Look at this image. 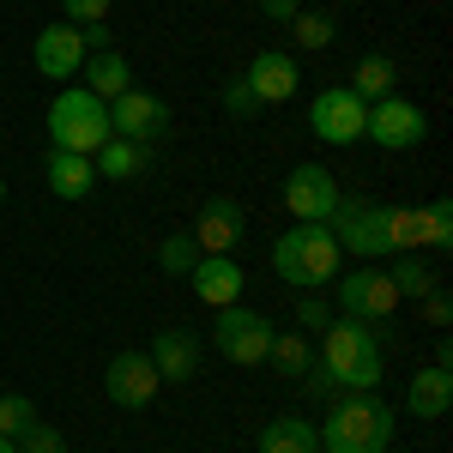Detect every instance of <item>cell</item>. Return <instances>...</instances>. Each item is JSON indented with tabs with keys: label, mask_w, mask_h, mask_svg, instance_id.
I'll return each mask as SVG.
<instances>
[{
	"label": "cell",
	"mask_w": 453,
	"mask_h": 453,
	"mask_svg": "<svg viewBox=\"0 0 453 453\" xmlns=\"http://www.w3.org/2000/svg\"><path fill=\"white\" fill-rule=\"evenodd\" d=\"M423 134H429V121H423V109L411 104V97H381V104H369V127H363V140H375L381 151H411V145H423Z\"/></svg>",
	"instance_id": "11"
},
{
	"label": "cell",
	"mask_w": 453,
	"mask_h": 453,
	"mask_svg": "<svg viewBox=\"0 0 453 453\" xmlns=\"http://www.w3.org/2000/svg\"><path fill=\"white\" fill-rule=\"evenodd\" d=\"M67 25H104L109 19V0H61Z\"/></svg>",
	"instance_id": "34"
},
{
	"label": "cell",
	"mask_w": 453,
	"mask_h": 453,
	"mask_svg": "<svg viewBox=\"0 0 453 453\" xmlns=\"http://www.w3.org/2000/svg\"><path fill=\"white\" fill-rule=\"evenodd\" d=\"M200 254H236V242L248 236V218H242V200H230V194H211L200 218H194V230H188Z\"/></svg>",
	"instance_id": "14"
},
{
	"label": "cell",
	"mask_w": 453,
	"mask_h": 453,
	"mask_svg": "<svg viewBox=\"0 0 453 453\" xmlns=\"http://www.w3.org/2000/svg\"><path fill=\"white\" fill-rule=\"evenodd\" d=\"M19 453H67V435H61L55 423H31V429L19 435Z\"/></svg>",
	"instance_id": "32"
},
{
	"label": "cell",
	"mask_w": 453,
	"mask_h": 453,
	"mask_svg": "<svg viewBox=\"0 0 453 453\" xmlns=\"http://www.w3.org/2000/svg\"><path fill=\"white\" fill-rule=\"evenodd\" d=\"M157 369H151V357H145V350H115V357H109V369H104V393L109 399H115V405H121V411H145V405H151V399H157Z\"/></svg>",
	"instance_id": "12"
},
{
	"label": "cell",
	"mask_w": 453,
	"mask_h": 453,
	"mask_svg": "<svg viewBox=\"0 0 453 453\" xmlns=\"http://www.w3.org/2000/svg\"><path fill=\"white\" fill-rule=\"evenodd\" d=\"M91 164H97V181H134V175H145V164H151V145H134V140H115V134H109V140L91 151Z\"/></svg>",
	"instance_id": "21"
},
{
	"label": "cell",
	"mask_w": 453,
	"mask_h": 453,
	"mask_svg": "<svg viewBox=\"0 0 453 453\" xmlns=\"http://www.w3.org/2000/svg\"><path fill=\"white\" fill-rule=\"evenodd\" d=\"M290 36H296V49H314L320 55V49H333V19L326 12H296L290 19Z\"/></svg>",
	"instance_id": "28"
},
{
	"label": "cell",
	"mask_w": 453,
	"mask_h": 453,
	"mask_svg": "<svg viewBox=\"0 0 453 453\" xmlns=\"http://www.w3.org/2000/svg\"><path fill=\"white\" fill-rule=\"evenodd\" d=\"M296 320H303V326H326V320H333V309H326L314 290H303V303H296Z\"/></svg>",
	"instance_id": "35"
},
{
	"label": "cell",
	"mask_w": 453,
	"mask_h": 453,
	"mask_svg": "<svg viewBox=\"0 0 453 453\" xmlns=\"http://www.w3.org/2000/svg\"><path fill=\"white\" fill-rule=\"evenodd\" d=\"M175 115L164 97H151V91H121L115 104H109V134L115 140H134V145H157L170 140Z\"/></svg>",
	"instance_id": "8"
},
{
	"label": "cell",
	"mask_w": 453,
	"mask_h": 453,
	"mask_svg": "<svg viewBox=\"0 0 453 453\" xmlns=\"http://www.w3.org/2000/svg\"><path fill=\"white\" fill-rule=\"evenodd\" d=\"M320 369L345 393H375L381 387V333L369 320L333 314L326 333H320Z\"/></svg>",
	"instance_id": "2"
},
{
	"label": "cell",
	"mask_w": 453,
	"mask_h": 453,
	"mask_svg": "<svg viewBox=\"0 0 453 453\" xmlns=\"http://www.w3.org/2000/svg\"><path fill=\"white\" fill-rule=\"evenodd\" d=\"M387 279H393L399 303H405V296H429V290L441 284V273H429L418 254H393V273H387Z\"/></svg>",
	"instance_id": "25"
},
{
	"label": "cell",
	"mask_w": 453,
	"mask_h": 453,
	"mask_svg": "<svg viewBox=\"0 0 453 453\" xmlns=\"http://www.w3.org/2000/svg\"><path fill=\"white\" fill-rule=\"evenodd\" d=\"M266 363H273L279 375H296V381H303V375H309L320 357H314V345L303 339V333H273V345H266Z\"/></svg>",
	"instance_id": "24"
},
{
	"label": "cell",
	"mask_w": 453,
	"mask_h": 453,
	"mask_svg": "<svg viewBox=\"0 0 453 453\" xmlns=\"http://www.w3.org/2000/svg\"><path fill=\"white\" fill-rule=\"evenodd\" d=\"M49 140H55V151H79V157H91V151L109 140V104H104V97H91L85 85L61 91V97L49 104Z\"/></svg>",
	"instance_id": "4"
},
{
	"label": "cell",
	"mask_w": 453,
	"mask_h": 453,
	"mask_svg": "<svg viewBox=\"0 0 453 453\" xmlns=\"http://www.w3.org/2000/svg\"><path fill=\"white\" fill-rule=\"evenodd\" d=\"M31 423H36V405L25 393H0V435H6V441H19Z\"/></svg>",
	"instance_id": "29"
},
{
	"label": "cell",
	"mask_w": 453,
	"mask_h": 453,
	"mask_svg": "<svg viewBox=\"0 0 453 453\" xmlns=\"http://www.w3.org/2000/svg\"><path fill=\"white\" fill-rule=\"evenodd\" d=\"M85 91L91 97H104V104H115L121 91H134V67H127V55L121 49H97V55H85Z\"/></svg>",
	"instance_id": "20"
},
{
	"label": "cell",
	"mask_w": 453,
	"mask_h": 453,
	"mask_svg": "<svg viewBox=\"0 0 453 453\" xmlns=\"http://www.w3.org/2000/svg\"><path fill=\"white\" fill-rule=\"evenodd\" d=\"M339 309H345L350 320L387 326V320H393V309H399V290H393V279H387L375 260H363L357 273H339Z\"/></svg>",
	"instance_id": "7"
},
{
	"label": "cell",
	"mask_w": 453,
	"mask_h": 453,
	"mask_svg": "<svg viewBox=\"0 0 453 453\" xmlns=\"http://www.w3.org/2000/svg\"><path fill=\"white\" fill-rule=\"evenodd\" d=\"M309 127L326 145H357L363 127H369V104H363L350 85H333V91H320V97L309 104Z\"/></svg>",
	"instance_id": "9"
},
{
	"label": "cell",
	"mask_w": 453,
	"mask_h": 453,
	"mask_svg": "<svg viewBox=\"0 0 453 453\" xmlns=\"http://www.w3.org/2000/svg\"><path fill=\"white\" fill-rule=\"evenodd\" d=\"M151 369H157V381H194L200 375V357H206V345H200V333H188V326H164L157 339H151Z\"/></svg>",
	"instance_id": "15"
},
{
	"label": "cell",
	"mask_w": 453,
	"mask_h": 453,
	"mask_svg": "<svg viewBox=\"0 0 453 453\" xmlns=\"http://www.w3.org/2000/svg\"><path fill=\"white\" fill-rule=\"evenodd\" d=\"M405 411L418 423H435L453 411V369H441V363H429V369H418L411 375V387H405Z\"/></svg>",
	"instance_id": "18"
},
{
	"label": "cell",
	"mask_w": 453,
	"mask_h": 453,
	"mask_svg": "<svg viewBox=\"0 0 453 453\" xmlns=\"http://www.w3.org/2000/svg\"><path fill=\"white\" fill-rule=\"evenodd\" d=\"M260 12H266L273 25H290V19L303 12V0H260Z\"/></svg>",
	"instance_id": "36"
},
{
	"label": "cell",
	"mask_w": 453,
	"mask_h": 453,
	"mask_svg": "<svg viewBox=\"0 0 453 453\" xmlns=\"http://www.w3.org/2000/svg\"><path fill=\"white\" fill-rule=\"evenodd\" d=\"M85 55H91V49H85V31H79V25H67V19L42 25V31H36V49H31L36 73H42V79H55V85H61V79H79Z\"/></svg>",
	"instance_id": "13"
},
{
	"label": "cell",
	"mask_w": 453,
	"mask_h": 453,
	"mask_svg": "<svg viewBox=\"0 0 453 453\" xmlns=\"http://www.w3.org/2000/svg\"><path fill=\"white\" fill-rule=\"evenodd\" d=\"M224 115H236V121L260 115V97L248 91V79H242V73H236V79H224Z\"/></svg>",
	"instance_id": "31"
},
{
	"label": "cell",
	"mask_w": 453,
	"mask_h": 453,
	"mask_svg": "<svg viewBox=\"0 0 453 453\" xmlns=\"http://www.w3.org/2000/svg\"><path fill=\"white\" fill-rule=\"evenodd\" d=\"M0 453H19V441H6V435H0Z\"/></svg>",
	"instance_id": "38"
},
{
	"label": "cell",
	"mask_w": 453,
	"mask_h": 453,
	"mask_svg": "<svg viewBox=\"0 0 453 453\" xmlns=\"http://www.w3.org/2000/svg\"><path fill=\"white\" fill-rule=\"evenodd\" d=\"M393 85H399L393 55H363V61H357V73H350V91H357L363 104H381V97H393Z\"/></svg>",
	"instance_id": "23"
},
{
	"label": "cell",
	"mask_w": 453,
	"mask_h": 453,
	"mask_svg": "<svg viewBox=\"0 0 453 453\" xmlns=\"http://www.w3.org/2000/svg\"><path fill=\"white\" fill-rule=\"evenodd\" d=\"M339 254H357V260H387L393 242H387V206H369L363 194H339V206L326 218Z\"/></svg>",
	"instance_id": "5"
},
{
	"label": "cell",
	"mask_w": 453,
	"mask_h": 453,
	"mask_svg": "<svg viewBox=\"0 0 453 453\" xmlns=\"http://www.w3.org/2000/svg\"><path fill=\"white\" fill-rule=\"evenodd\" d=\"M0 206H6V175H0Z\"/></svg>",
	"instance_id": "39"
},
{
	"label": "cell",
	"mask_w": 453,
	"mask_h": 453,
	"mask_svg": "<svg viewBox=\"0 0 453 453\" xmlns=\"http://www.w3.org/2000/svg\"><path fill=\"white\" fill-rule=\"evenodd\" d=\"M157 266H164L170 279H188V273L200 266V242H194L188 230H175V236H164V248H157Z\"/></svg>",
	"instance_id": "27"
},
{
	"label": "cell",
	"mask_w": 453,
	"mask_h": 453,
	"mask_svg": "<svg viewBox=\"0 0 453 453\" xmlns=\"http://www.w3.org/2000/svg\"><path fill=\"white\" fill-rule=\"evenodd\" d=\"M248 91L260 97V109L266 104H290L296 97V85H303V73H296V55H284V49H260L254 61H248Z\"/></svg>",
	"instance_id": "16"
},
{
	"label": "cell",
	"mask_w": 453,
	"mask_h": 453,
	"mask_svg": "<svg viewBox=\"0 0 453 453\" xmlns=\"http://www.w3.org/2000/svg\"><path fill=\"white\" fill-rule=\"evenodd\" d=\"M393 429H399V418L381 393H345L339 387L326 399V423L314 435H320V453H387Z\"/></svg>",
	"instance_id": "1"
},
{
	"label": "cell",
	"mask_w": 453,
	"mask_h": 453,
	"mask_svg": "<svg viewBox=\"0 0 453 453\" xmlns=\"http://www.w3.org/2000/svg\"><path fill=\"white\" fill-rule=\"evenodd\" d=\"M387 242H393V254H418L423 248V206H387Z\"/></svg>",
	"instance_id": "26"
},
{
	"label": "cell",
	"mask_w": 453,
	"mask_h": 453,
	"mask_svg": "<svg viewBox=\"0 0 453 453\" xmlns=\"http://www.w3.org/2000/svg\"><path fill=\"white\" fill-rule=\"evenodd\" d=\"M188 284H194V296H200L206 309L242 303V266H236L230 254H200V266L188 273Z\"/></svg>",
	"instance_id": "17"
},
{
	"label": "cell",
	"mask_w": 453,
	"mask_h": 453,
	"mask_svg": "<svg viewBox=\"0 0 453 453\" xmlns=\"http://www.w3.org/2000/svg\"><path fill=\"white\" fill-rule=\"evenodd\" d=\"M423 248H453V200L423 206Z\"/></svg>",
	"instance_id": "30"
},
{
	"label": "cell",
	"mask_w": 453,
	"mask_h": 453,
	"mask_svg": "<svg viewBox=\"0 0 453 453\" xmlns=\"http://www.w3.org/2000/svg\"><path fill=\"white\" fill-rule=\"evenodd\" d=\"M418 303H423V320L448 333V320H453V296H448V284H435V290H429V296H418Z\"/></svg>",
	"instance_id": "33"
},
{
	"label": "cell",
	"mask_w": 453,
	"mask_h": 453,
	"mask_svg": "<svg viewBox=\"0 0 453 453\" xmlns=\"http://www.w3.org/2000/svg\"><path fill=\"white\" fill-rule=\"evenodd\" d=\"M339 175L320 170V164H296V170L284 175V206H290V218L296 224H326L333 218V206H339Z\"/></svg>",
	"instance_id": "10"
},
{
	"label": "cell",
	"mask_w": 453,
	"mask_h": 453,
	"mask_svg": "<svg viewBox=\"0 0 453 453\" xmlns=\"http://www.w3.org/2000/svg\"><path fill=\"white\" fill-rule=\"evenodd\" d=\"M260 453H320V435H314L309 418H296V411H284L260 429Z\"/></svg>",
	"instance_id": "22"
},
{
	"label": "cell",
	"mask_w": 453,
	"mask_h": 453,
	"mask_svg": "<svg viewBox=\"0 0 453 453\" xmlns=\"http://www.w3.org/2000/svg\"><path fill=\"white\" fill-rule=\"evenodd\" d=\"M79 31H85V49H91V55H97V49H115V31H109V19H104V25H79Z\"/></svg>",
	"instance_id": "37"
},
{
	"label": "cell",
	"mask_w": 453,
	"mask_h": 453,
	"mask_svg": "<svg viewBox=\"0 0 453 453\" xmlns=\"http://www.w3.org/2000/svg\"><path fill=\"white\" fill-rule=\"evenodd\" d=\"M42 181H49V194H55V200H85V194L97 188V164H91V157H79V151H49Z\"/></svg>",
	"instance_id": "19"
},
{
	"label": "cell",
	"mask_w": 453,
	"mask_h": 453,
	"mask_svg": "<svg viewBox=\"0 0 453 453\" xmlns=\"http://www.w3.org/2000/svg\"><path fill=\"white\" fill-rule=\"evenodd\" d=\"M211 345H218L224 363H236V369H260L266 363V345H273V320L260 309L230 303V309H218V320H211Z\"/></svg>",
	"instance_id": "6"
},
{
	"label": "cell",
	"mask_w": 453,
	"mask_h": 453,
	"mask_svg": "<svg viewBox=\"0 0 453 453\" xmlns=\"http://www.w3.org/2000/svg\"><path fill=\"white\" fill-rule=\"evenodd\" d=\"M339 242H333V230L326 224H296V230H284L279 242H273V266H279L284 284H296V290H320V284L339 279Z\"/></svg>",
	"instance_id": "3"
}]
</instances>
